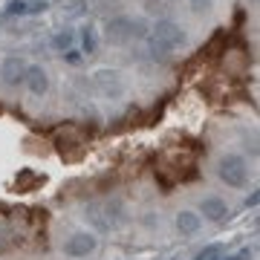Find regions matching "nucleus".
Masks as SVG:
<instances>
[{
  "label": "nucleus",
  "mask_w": 260,
  "mask_h": 260,
  "mask_svg": "<svg viewBox=\"0 0 260 260\" xmlns=\"http://www.w3.org/2000/svg\"><path fill=\"white\" fill-rule=\"evenodd\" d=\"M64 58L70 61V64H78V61H81V55H78L75 49H67V52H64Z\"/></svg>",
  "instance_id": "nucleus-16"
},
{
  "label": "nucleus",
  "mask_w": 260,
  "mask_h": 260,
  "mask_svg": "<svg viewBox=\"0 0 260 260\" xmlns=\"http://www.w3.org/2000/svg\"><path fill=\"white\" fill-rule=\"evenodd\" d=\"M47 9V0H9L6 15H38Z\"/></svg>",
  "instance_id": "nucleus-9"
},
{
  "label": "nucleus",
  "mask_w": 260,
  "mask_h": 260,
  "mask_svg": "<svg viewBox=\"0 0 260 260\" xmlns=\"http://www.w3.org/2000/svg\"><path fill=\"white\" fill-rule=\"evenodd\" d=\"M223 260H251V251L243 249V251H237V254H232V257H223Z\"/></svg>",
  "instance_id": "nucleus-15"
},
{
  "label": "nucleus",
  "mask_w": 260,
  "mask_h": 260,
  "mask_svg": "<svg viewBox=\"0 0 260 260\" xmlns=\"http://www.w3.org/2000/svg\"><path fill=\"white\" fill-rule=\"evenodd\" d=\"M217 174L223 179L225 185L232 188H240L246 185V174H249V165H246V159L237 156V153H229V156L220 159V165H217Z\"/></svg>",
  "instance_id": "nucleus-3"
},
{
  "label": "nucleus",
  "mask_w": 260,
  "mask_h": 260,
  "mask_svg": "<svg viewBox=\"0 0 260 260\" xmlns=\"http://www.w3.org/2000/svg\"><path fill=\"white\" fill-rule=\"evenodd\" d=\"M185 29L179 26L177 20H156L153 26V35H150V47L153 52H174V49L185 47Z\"/></svg>",
  "instance_id": "nucleus-2"
},
{
  "label": "nucleus",
  "mask_w": 260,
  "mask_h": 260,
  "mask_svg": "<svg viewBox=\"0 0 260 260\" xmlns=\"http://www.w3.org/2000/svg\"><path fill=\"white\" fill-rule=\"evenodd\" d=\"M107 41H113V44H124V41H130V38L142 35V23L133 18H124V15H119V18H113L110 23H107Z\"/></svg>",
  "instance_id": "nucleus-4"
},
{
  "label": "nucleus",
  "mask_w": 260,
  "mask_h": 260,
  "mask_svg": "<svg viewBox=\"0 0 260 260\" xmlns=\"http://www.w3.org/2000/svg\"><path fill=\"white\" fill-rule=\"evenodd\" d=\"M95 229H102V232H113V229H119L124 223V203L121 200H107L102 205H87V214H84Z\"/></svg>",
  "instance_id": "nucleus-1"
},
{
  "label": "nucleus",
  "mask_w": 260,
  "mask_h": 260,
  "mask_svg": "<svg viewBox=\"0 0 260 260\" xmlns=\"http://www.w3.org/2000/svg\"><path fill=\"white\" fill-rule=\"evenodd\" d=\"M200 211H203L211 223H223L225 217H229V205H225V200H220V197H205L203 205H200Z\"/></svg>",
  "instance_id": "nucleus-8"
},
{
  "label": "nucleus",
  "mask_w": 260,
  "mask_h": 260,
  "mask_svg": "<svg viewBox=\"0 0 260 260\" xmlns=\"http://www.w3.org/2000/svg\"><path fill=\"white\" fill-rule=\"evenodd\" d=\"M23 73H26V64L23 61H18V58H9L6 64H3V75H6V84H15L23 81Z\"/></svg>",
  "instance_id": "nucleus-11"
},
{
  "label": "nucleus",
  "mask_w": 260,
  "mask_h": 260,
  "mask_svg": "<svg viewBox=\"0 0 260 260\" xmlns=\"http://www.w3.org/2000/svg\"><path fill=\"white\" fill-rule=\"evenodd\" d=\"M95 47H99V35H95V26H84L81 29V49L87 55H93Z\"/></svg>",
  "instance_id": "nucleus-12"
},
{
  "label": "nucleus",
  "mask_w": 260,
  "mask_h": 260,
  "mask_svg": "<svg viewBox=\"0 0 260 260\" xmlns=\"http://www.w3.org/2000/svg\"><path fill=\"white\" fill-rule=\"evenodd\" d=\"M23 81H26V87H29V93L32 95H44L49 90V75H47L44 67H26Z\"/></svg>",
  "instance_id": "nucleus-7"
},
{
  "label": "nucleus",
  "mask_w": 260,
  "mask_h": 260,
  "mask_svg": "<svg viewBox=\"0 0 260 260\" xmlns=\"http://www.w3.org/2000/svg\"><path fill=\"white\" fill-rule=\"evenodd\" d=\"M95 246H99L95 234H90V232H78V234H73V237H70V240L64 243V251L70 254V257H87L90 251H95Z\"/></svg>",
  "instance_id": "nucleus-5"
},
{
  "label": "nucleus",
  "mask_w": 260,
  "mask_h": 260,
  "mask_svg": "<svg viewBox=\"0 0 260 260\" xmlns=\"http://www.w3.org/2000/svg\"><path fill=\"white\" fill-rule=\"evenodd\" d=\"M93 81H95V87L107 95H119L121 90H124L121 73H116V70H99V73L93 75Z\"/></svg>",
  "instance_id": "nucleus-6"
},
{
  "label": "nucleus",
  "mask_w": 260,
  "mask_h": 260,
  "mask_svg": "<svg viewBox=\"0 0 260 260\" xmlns=\"http://www.w3.org/2000/svg\"><path fill=\"white\" fill-rule=\"evenodd\" d=\"M194 260H200V257H194Z\"/></svg>",
  "instance_id": "nucleus-17"
},
{
  "label": "nucleus",
  "mask_w": 260,
  "mask_h": 260,
  "mask_svg": "<svg viewBox=\"0 0 260 260\" xmlns=\"http://www.w3.org/2000/svg\"><path fill=\"white\" fill-rule=\"evenodd\" d=\"M188 3H191V9L194 12H205V9H211L214 0H188Z\"/></svg>",
  "instance_id": "nucleus-14"
},
{
  "label": "nucleus",
  "mask_w": 260,
  "mask_h": 260,
  "mask_svg": "<svg viewBox=\"0 0 260 260\" xmlns=\"http://www.w3.org/2000/svg\"><path fill=\"white\" fill-rule=\"evenodd\" d=\"M70 44H73V32H58V35H55V47L58 49H64V52H67Z\"/></svg>",
  "instance_id": "nucleus-13"
},
{
  "label": "nucleus",
  "mask_w": 260,
  "mask_h": 260,
  "mask_svg": "<svg viewBox=\"0 0 260 260\" xmlns=\"http://www.w3.org/2000/svg\"><path fill=\"white\" fill-rule=\"evenodd\" d=\"M200 225H203L200 214H194V211H179V214H177V229H179V234L191 237V234L200 232Z\"/></svg>",
  "instance_id": "nucleus-10"
}]
</instances>
